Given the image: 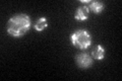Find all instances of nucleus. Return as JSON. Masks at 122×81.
<instances>
[{
	"instance_id": "f257e3e1",
	"label": "nucleus",
	"mask_w": 122,
	"mask_h": 81,
	"mask_svg": "<svg viewBox=\"0 0 122 81\" xmlns=\"http://www.w3.org/2000/svg\"><path fill=\"white\" fill-rule=\"evenodd\" d=\"M30 19L26 14H16L7 22V33L13 38H20L30 29Z\"/></svg>"
},
{
	"instance_id": "f03ea898",
	"label": "nucleus",
	"mask_w": 122,
	"mask_h": 81,
	"mask_svg": "<svg viewBox=\"0 0 122 81\" xmlns=\"http://www.w3.org/2000/svg\"><path fill=\"white\" fill-rule=\"evenodd\" d=\"M71 43L73 46L77 47L81 50H85L89 48L92 43V38L87 30L78 29L74 32L71 36Z\"/></svg>"
},
{
	"instance_id": "7ed1b4c3",
	"label": "nucleus",
	"mask_w": 122,
	"mask_h": 81,
	"mask_svg": "<svg viewBox=\"0 0 122 81\" xmlns=\"http://www.w3.org/2000/svg\"><path fill=\"white\" fill-rule=\"evenodd\" d=\"M75 62L77 64V66L79 68H89L92 66L93 64V59L92 57L89 55V54H86V53H82V54H79L75 57Z\"/></svg>"
},
{
	"instance_id": "20e7f679",
	"label": "nucleus",
	"mask_w": 122,
	"mask_h": 81,
	"mask_svg": "<svg viewBox=\"0 0 122 81\" xmlns=\"http://www.w3.org/2000/svg\"><path fill=\"white\" fill-rule=\"evenodd\" d=\"M89 12H90V9L87 6H81L76 10L74 17L76 20H81V21L86 20L89 17Z\"/></svg>"
},
{
	"instance_id": "39448f33",
	"label": "nucleus",
	"mask_w": 122,
	"mask_h": 81,
	"mask_svg": "<svg viewBox=\"0 0 122 81\" xmlns=\"http://www.w3.org/2000/svg\"><path fill=\"white\" fill-rule=\"evenodd\" d=\"M104 55H105V49L101 45L96 46V48L92 52V57L96 60H102L104 58Z\"/></svg>"
},
{
	"instance_id": "423d86ee",
	"label": "nucleus",
	"mask_w": 122,
	"mask_h": 81,
	"mask_svg": "<svg viewBox=\"0 0 122 81\" xmlns=\"http://www.w3.org/2000/svg\"><path fill=\"white\" fill-rule=\"evenodd\" d=\"M89 9H91L94 13H100L101 11L104 9V4L102 2H99V1H94V2H90V6H89Z\"/></svg>"
},
{
	"instance_id": "0eeeda50",
	"label": "nucleus",
	"mask_w": 122,
	"mask_h": 81,
	"mask_svg": "<svg viewBox=\"0 0 122 81\" xmlns=\"http://www.w3.org/2000/svg\"><path fill=\"white\" fill-rule=\"evenodd\" d=\"M47 26H48L47 19H46L45 17H41V18H39V20L36 22L35 29L37 30V32H42V30H44Z\"/></svg>"
}]
</instances>
